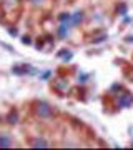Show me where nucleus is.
<instances>
[{
	"mask_svg": "<svg viewBox=\"0 0 133 150\" xmlns=\"http://www.w3.org/2000/svg\"><path fill=\"white\" fill-rule=\"evenodd\" d=\"M37 115L38 117H43V118H50L52 117V108L48 107V103L40 102L37 105Z\"/></svg>",
	"mask_w": 133,
	"mask_h": 150,
	"instance_id": "nucleus-1",
	"label": "nucleus"
},
{
	"mask_svg": "<svg viewBox=\"0 0 133 150\" xmlns=\"http://www.w3.org/2000/svg\"><path fill=\"white\" fill-rule=\"evenodd\" d=\"M132 103H133V95L132 93H123V97L120 98V105L128 107V105H132Z\"/></svg>",
	"mask_w": 133,
	"mask_h": 150,
	"instance_id": "nucleus-2",
	"label": "nucleus"
},
{
	"mask_svg": "<svg viewBox=\"0 0 133 150\" xmlns=\"http://www.w3.org/2000/svg\"><path fill=\"white\" fill-rule=\"evenodd\" d=\"M12 72H13V74L22 75V74H28V72H33V69H30L28 65H25V67H13V69H12Z\"/></svg>",
	"mask_w": 133,
	"mask_h": 150,
	"instance_id": "nucleus-3",
	"label": "nucleus"
},
{
	"mask_svg": "<svg viewBox=\"0 0 133 150\" xmlns=\"http://www.w3.org/2000/svg\"><path fill=\"white\" fill-rule=\"evenodd\" d=\"M32 147H43V149H45V147H47V142H45V140H40V139H35Z\"/></svg>",
	"mask_w": 133,
	"mask_h": 150,
	"instance_id": "nucleus-4",
	"label": "nucleus"
},
{
	"mask_svg": "<svg viewBox=\"0 0 133 150\" xmlns=\"http://www.w3.org/2000/svg\"><path fill=\"white\" fill-rule=\"evenodd\" d=\"M80 20H82V12H77L73 15V20H72V25H78Z\"/></svg>",
	"mask_w": 133,
	"mask_h": 150,
	"instance_id": "nucleus-5",
	"label": "nucleus"
},
{
	"mask_svg": "<svg viewBox=\"0 0 133 150\" xmlns=\"http://www.w3.org/2000/svg\"><path fill=\"white\" fill-rule=\"evenodd\" d=\"M0 147H10V140L7 137H0Z\"/></svg>",
	"mask_w": 133,
	"mask_h": 150,
	"instance_id": "nucleus-6",
	"label": "nucleus"
},
{
	"mask_svg": "<svg viewBox=\"0 0 133 150\" xmlns=\"http://www.w3.org/2000/svg\"><path fill=\"white\" fill-rule=\"evenodd\" d=\"M60 20L63 22V20H70V15L68 13H62V15H60Z\"/></svg>",
	"mask_w": 133,
	"mask_h": 150,
	"instance_id": "nucleus-7",
	"label": "nucleus"
},
{
	"mask_svg": "<svg viewBox=\"0 0 133 150\" xmlns=\"http://www.w3.org/2000/svg\"><path fill=\"white\" fill-rule=\"evenodd\" d=\"M125 12H127V7L122 5V7H120V10H118V13H125Z\"/></svg>",
	"mask_w": 133,
	"mask_h": 150,
	"instance_id": "nucleus-8",
	"label": "nucleus"
},
{
	"mask_svg": "<svg viewBox=\"0 0 133 150\" xmlns=\"http://www.w3.org/2000/svg\"><path fill=\"white\" fill-rule=\"evenodd\" d=\"M22 42H23V43H32V40H30V38H22Z\"/></svg>",
	"mask_w": 133,
	"mask_h": 150,
	"instance_id": "nucleus-9",
	"label": "nucleus"
},
{
	"mask_svg": "<svg viewBox=\"0 0 133 150\" xmlns=\"http://www.w3.org/2000/svg\"><path fill=\"white\" fill-rule=\"evenodd\" d=\"M48 75H50V72H45V74H43V77H42V79H43V80H47V79H48Z\"/></svg>",
	"mask_w": 133,
	"mask_h": 150,
	"instance_id": "nucleus-10",
	"label": "nucleus"
}]
</instances>
